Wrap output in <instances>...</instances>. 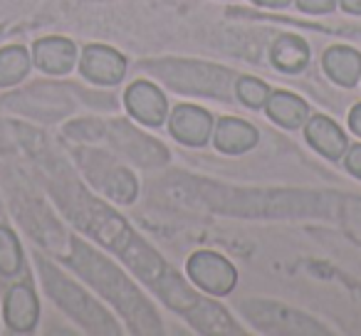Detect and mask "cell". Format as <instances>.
I'll list each match as a JSON object with an SVG mask.
<instances>
[{
    "label": "cell",
    "instance_id": "cell-18",
    "mask_svg": "<svg viewBox=\"0 0 361 336\" xmlns=\"http://www.w3.org/2000/svg\"><path fill=\"white\" fill-rule=\"evenodd\" d=\"M297 8L302 13H310V15H322V13L334 11L336 0H295Z\"/></svg>",
    "mask_w": 361,
    "mask_h": 336
},
{
    "label": "cell",
    "instance_id": "cell-21",
    "mask_svg": "<svg viewBox=\"0 0 361 336\" xmlns=\"http://www.w3.org/2000/svg\"><path fill=\"white\" fill-rule=\"evenodd\" d=\"M339 6L351 15H361V0H339Z\"/></svg>",
    "mask_w": 361,
    "mask_h": 336
},
{
    "label": "cell",
    "instance_id": "cell-19",
    "mask_svg": "<svg viewBox=\"0 0 361 336\" xmlns=\"http://www.w3.org/2000/svg\"><path fill=\"white\" fill-rule=\"evenodd\" d=\"M346 168H349V173L351 176H356V178H361V144H356V146H349L346 149Z\"/></svg>",
    "mask_w": 361,
    "mask_h": 336
},
{
    "label": "cell",
    "instance_id": "cell-5",
    "mask_svg": "<svg viewBox=\"0 0 361 336\" xmlns=\"http://www.w3.org/2000/svg\"><path fill=\"white\" fill-rule=\"evenodd\" d=\"M80 72L94 85H119L126 75V60L114 47L87 45L80 55Z\"/></svg>",
    "mask_w": 361,
    "mask_h": 336
},
{
    "label": "cell",
    "instance_id": "cell-20",
    "mask_svg": "<svg viewBox=\"0 0 361 336\" xmlns=\"http://www.w3.org/2000/svg\"><path fill=\"white\" fill-rule=\"evenodd\" d=\"M349 126L356 136H361V104H356L354 109L349 111Z\"/></svg>",
    "mask_w": 361,
    "mask_h": 336
},
{
    "label": "cell",
    "instance_id": "cell-4",
    "mask_svg": "<svg viewBox=\"0 0 361 336\" xmlns=\"http://www.w3.org/2000/svg\"><path fill=\"white\" fill-rule=\"evenodd\" d=\"M188 277H191L193 285H198L203 292L208 294H231L233 287L238 282V272L231 262L226 260L223 255L211 250H201V252H193L188 257Z\"/></svg>",
    "mask_w": 361,
    "mask_h": 336
},
{
    "label": "cell",
    "instance_id": "cell-16",
    "mask_svg": "<svg viewBox=\"0 0 361 336\" xmlns=\"http://www.w3.org/2000/svg\"><path fill=\"white\" fill-rule=\"evenodd\" d=\"M23 267V247L11 228L0 225V275H16Z\"/></svg>",
    "mask_w": 361,
    "mask_h": 336
},
{
    "label": "cell",
    "instance_id": "cell-14",
    "mask_svg": "<svg viewBox=\"0 0 361 336\" xmlns=\"http://www.w3.org/2000/svg\"><path fill=\"white\" fill-rule=\"evenodd\" d=\"M272 62L280 72H302L310 62V47L297 35H280L272 45Z\"/></svg>",
    "mask_w": 361,
    "mask_h": 336
},
{
    "label": "cell",
    "instance_id": "cell-3",
    "mask_svg": "<svg viewBox=\"0 0 361 336\" xmlns=\"http://www.w3.org/2000/svg\"><path fill=\"white\" fill-rule=\"evenodd\" d=\"M164 82H169L178 92H193V94H213L226 97L231 75L221 67L201 65V62H178L166 60L161 65L151 67Z\"/></svg>",
    "mask_w": 361,
    "mask_h": 336
},
{
    "label": "cell",
    "instance_id": "cell-8",
    "mask_svg": "<svg viewBox=\"0 0 361 336\" xmlns=\"http://www.w3.org/2000/svg\"><path fill=\"white\" fill-rule=\"evenodd\" d=\"M32 60L47 75H65L75 67L77 62V47L67 37H42L32 47Z\"/></svg>",
    "mask_w": 361,
    "mask_h": 336
},
{
    "label": "cell",
    "instance_id": "cell-7",
    "mask_svg": "<svg viewBox=\"0 0 361 336\" xmlns=\"http://www.w3.org/2000/svg\"><path fill=\"white\" fill-rule=\"evenodd\" d=\"M169 129L171 136L183 146H203L211 139L213 116L196 104H180L171 114Z\"/></svg>",
    "mask_w": 361,
    "mask_h": 336
},
{
    "label": "cell",
    "instance_id": "cell-11",
    "mask_svg": "<svg viewBox=\"0 0 361 336\" xmlns=\"http://www.w3.org/2000/svg\"><path fill=\"white\" fill-rule=\"evenodd\" d=\"M257 129L238 116H223L216 124V149L223 154H245L257 146Z\"/></svg>",
    "mask_w": 361,
    "mask_h": 336
},
{
    "label": "cell",
    "instance_id": "cell-9",
    "mask_svg": "<svg viewBox=\"0 0 361 336\" xmlns=\"http://www.w3.org/2000/svg\"><path fill=\"white\" fill-rule=\"evenodd\" d=\"M40 319V301L30 285H13L6 297V324L13 331H32Z\"/></svg>",
    "mask_w": 361,
    "mask_h": 336
},
{
    "label": "cell",
    "instance_id": "cell-1",
    "mask_svg": "<svg viewBox=\"0 0 361 336\" xmlns=\"http://www.w3.org/2000/svg\"><path fill=\"white\" fill-rule=\"evenodd\" d=\"M92 211L94 216L85 218L87 223V230L94 232L99 240H104L111 250H116L146 282L156 287L161 297L166 299V304L171 309L180 311V314H186L198 329L203 331H228L233 334L235 326H233V319L226 314L223 309H218L213 301H206L201 297H196L180 277H176L173 272L166 267V262L156 255L154 250L144 245L141 240H136L134 232L126 228L124 220H119L116 216H111L109 211L104 208H97V203H92Z\"/></svg>",
    "mask_w": 361,
    "mask_h": 336
},
{
    "label": "cell",
    "instance_id": "cell-13",
    "mask_svg": "<svg viewBox=\"0 0 361 336\" xmlns=\"http://www.w3.org/2000/svg\"><path fill=\"white\" fill-rule=\"evenodd\" d=\"M265 111L275 124L285 126V129H300V126H305L310 106L292 92H272L265 104Z\"/></svg>",
    "mask_w": 361,
    "mask_h": 336
},
{
    "label": "cell",
    "instance_id": "cell-6",
    "mask_svg": "<svg viewBox=\"0 0 361 336\" xmlns=\"http://www.w3.org/2000/svg\"><path fill=\"white\" fill-rule=\"evenodd\" d=\"M124 104L129 114L144 126H161L166 121V114H169L166 97L151 82H134L124 92Z\"/></svg>",
    "mask_w": 361,
    "mask_h": 336
},
{
    "label": "cell",
    "instance_id": "cell-17",
    "mask_svg": "<svg viewBox=\"0 0 361 336\" xmlns=\"http://www.w3.org/2000/svg\"><path fill=\"white\" fill-rule=\"evenodd\" d=\"M235 94L245 106L260 109V106L267 104L272 92H270V87L262 80H257V77H240V80L235 82Z\"/></svg>",
    "mask_w": 361,
    "mask_h": 336
},
{
    "label": "cell",
    "instance_id": "cell-10",
    "mask_svg": "<svg viewBox=\"0 0 361 336\" xmlns=\"http://www.w3.org/2000/svg\"><path fill=\"white\" fill-rule=\"evenodd\" d=\"M305 136L310 141L312 149H317L322 156H326L329 161H339L341 156L349 149V141H346V134L339 129L334 119L329 116H312L305 124Z\"/></svg>",
    "mask_w": 361,
    "mask_h": 336
},
{
    "label": "cell",
    "instance_id": "cell-22",
    "mask_svg": "<svg viewBox=\"0 0 361 336\" xmlns=\"http://www.w3.org/2000/svg\"><path fill=\"white\" fill-rule=\"evenodd\" d=\"M255 6H262V8H285L290 0H252Z\"/></svg>",
    "mask_w": 361,
    "mask_h": 336
},
{
    "label": "cell",
    "instance_id": "cell-12",
    "mask_svg": "<svg viewBox=\"0 0 361 336\" xmlns=\"http://www.w3.org/2000/svg\"><path fill=\"white\" fill-rule=\"evenodd\" d=\"M326 77L339 87H354L361 80V52L354 47H329L322 57Z\"/></svg>",
    "mask_w": 361,
    "mask_h": 336
},
{
    "label": "cell",
    "instance_id": "cell-2",
    "mask_svg": "<svg viewBox=\"0 0 361 336\" xmlns=\"http://www.w3.org/2000/svg\"><path fill=\"white\" fill-rule=\"evenodd\" d=\"M75 265L80 267V270L85 272V275L90 277V280L94 282V285L99 287L106 297H109V299H114L116 306H119V309H124V314L129 316L134 324H136L134 314H139V311L149 316V319H154V314H151V309L146 306V301L141 299V297L136 294L134 287H131L129 282L121 277V272L114 270V265H111V262L99 260V257H97L92 250L77 245L75 247Z\"/></svg>",
    "mask_w": 361,
    "mask_h": 336
},
{
    "label": "cell",
    "instance_id": "cell-15",
    "mask_svg": "<svg viewBox=\"0 0 361 336\" xmlns=\"http://www.w3.org/2000/svg\"><path fill=\"white\" fill-rule=\"evenodd\" d=\"M30 72V55L25 47H3L0 50V87H13L25 80Z\"/></svg>",
    "mask_w": 361,
    "mask_h": 336
}]
</instances>
